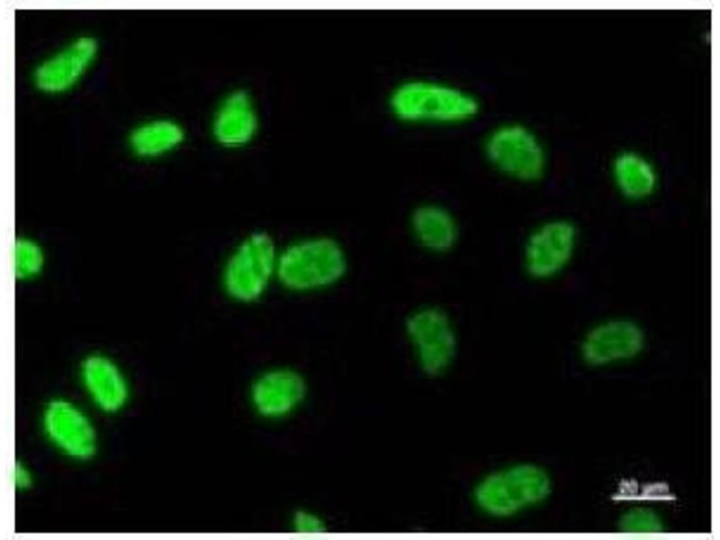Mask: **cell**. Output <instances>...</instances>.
<instances>
[{
	"mask_svg": "<svg viewBox=\"0 0 720 540\" xmlns=\"http://www.w3.org/2000/svg\"><path fill=\"white\" fill-rule=\"evenodd\" d=\"M40 426L50 445L75 461H87L96 453V428L88 414L66 398H55L44 407Z\"/></svg>",
	"mask_w": 720,
	"mask_h": 540,
	"instance_id": "cell-8",
	"label": "cell"
},
{
	"mask_svg": "<svg viewBox=\"0 0 720 540\" xmlns=\"http://www.w3.org/2000/svg\"><path fill=\"white\" fill-rule=\"evenodd\" d=\"M184 139V130L178 122L170 119H154L135 127L129 144L138 157L154 158L176 149Z\"/></svg>",
	"mask_w": 720,
	"mask_h": 540,
	"instance_id": "cell-16",
	"label": "cell"
},
{
	"mask_svg": "<svg viewBox=\"0 0 720 540\" xmlns=\"http://www.w3.org/2000/svg\"><path fill=\"white\" fill-rule=\"evenodd\" d=\"M610 176L616 192L626 200L641 202L658 189L660 176L652 161L634 150H624L613 158Z\"/></svg>",
	"mask_w": 720,
	"mask_h": 540,
	"instance_id": "cell-15",
	"label": "cell"
},
{
	"mask_svg": "<svg viewBox=\"0 0 720 540\" xmlns=\"http://www.w3.org/2000/svg\"><path fill=\"white\" fill-rule=\"evenodd\" d=\"M258 126V113L251 95L237 89L228 93L218 104L211 129L218 144L227 148H238L254 140Z\"/></svg>",
	"mask_w": 720,
	"mask_h": 540,
	"instance_id": "cell-13",
	"label": "cell"
},
{
	"mask_svg": "<svg viewBox=\"0 0 720 540\" xmlns=\"http://www.w3.org/2000/svg\"><path fill=\"white\" fill-rule=\"evenodd\" d=\"M279 250L280 246L266 231L254 230L243 236L220 267V283L226 297L240 305L263 299L276 284Z\"/></svg>",
	"mask_w": 720,
	"mask_h": 540,
	"instance_id": "cell-4",
	"label": "cell"
},
{
	"mask_svg": "<svg viewBox=\"0 0 720 540\" xmlns=\"http://www.w3.org/2000/svg\"><path fill=\"white\" fill-rule=\"evenodd\" d=\"M580 245V230L572 220L563 217L544 220L530 230L523 241L522 268L532 280H553L570 267Z\"/></svg>",
	"mask_w": 720,
	"mask_h": 540,
	"instance_id": "cell-7",
	"label": "cell"
},
{
	"mask_svg": "<svg viewBox=\"0 0 720 540\" xmlns=\"http://www.w3.org/2000/svg\"><path fill=\"white\" fill-rule=\"evenodd\" d=\"M11 478L14 489L21 491L28 490L33 482L31 470L26 464L20 461L15 462Z\"/></svg>",
	"mask_w": 720,
	"mask_h": 540,
	"instance_id": "cell-20",
	"label": "cell"
},
{
	"mask_svg": "<svg viewBox=\"0 0 720 540\" xmlns=\"http://www.w3.org/2000/svg\"><path fill=\"white\" fill-rule=\"evenodd\" d=\"M347 270L342 243L328 235H306L280 246L276 284L295 294L317 293L338 285Z\"/></svg>",
	"mask_w": 720,
	"mask_h": 540,
	"instance_id": "cell-2",
	"label": "cell"
},
{
	"mask_svg": "<svg viewBox=\"0 0 720 540\" xmlns=\"http://www.w3.org/2000/svg\"><path fill=\"white\" fill-rule=\"evenodd\" d=\"M482 150L491 169L514 182L536 183L547 171L544 141L522 122L508 121L490 127L483 137Z\"/></svg>",
	"mask_w": 720,
	"mask_h": 540,
	"instance_id": "cell-5",
	"label": "cell"
},
{
	"mask_svg": "<svg viewBox=\"0 0 720 540\" xmlns=\"http://www.w3.org/2000/svg\"><path fill=\"white\" fill-rule=\"evenodd\" d=\"M403 330L417 367L424 374H444L458 352V334L449 313L436 304L413 309L405 318Z\"/></svg>",
	"mask_w": 720,
	"mask_h": 540,
	"instance_id": "cell-6",
	"label": "cell"
},
{
	"mask_svg": "<svg viewBox=\"0 0 720 540\" xmlns=\"http://www.w3.org/2000/svg\"><path fill=\"white\" fill-rule=\"evenodd\" d=\"M14 274L17 280L29 281L44 268L46 256L41 245L27 236L17 237L12 249Z\"/></svg>",
	"mask_w": 720,
	"mask_h": 540,
	"instance_id": "cell-17",
	"label": "cell"
},
{
	"mask_svg": "<svg viewBox=\"0 0 720 540\" xmlns=\"http://www.w3.org/2000/svg\"><path fill=\"white\" fill-rule=\"evenodd\" d=\"M292 525L293 530L301 535L320 534L325 529L323 520L318 515L306 510L296 512Z\"/></svg>",
	"mask_w": 720,
	"mask_h": 540,
	"instance_id": "cell-19",
	"label": "cell"
},
{
	"mask_svg": "<svg viewBox=\"0 0 720 540\" xmlns=\"http://www.w3.org/2000/svg\"><path fill=\"white\" fill-rule=\"evenodd\" d=\"M79 380L89 400L104 413H117L129 400L128 379L107 355L92 353L85 356L79 365Z\"/></svg>",
	"mask_w": 720,
	"mask_h": 540,
	"instance_id": "cell-12",
	"label": "cell"
},
{
	"mask_svg": "<svg viewBox=\"0 0 720 540\" xmlns=\"http://www.w3.org/2000/svg\"><path fill=\"white\" fill-rule=\"evenodd\" d=\"M96 40L80 36L41 61L34 70L37 88L48 94H60L74 87L94 61Z\"/></svg>",
	"mask_w": 720,
	"mask_h": 540,
	"instance_id": "cell-11",
	"label": "cell"
},
{
	"mask_svg": "<svg viewBox=\"0 0 720 540\" xmlns=\"http://www.w3.org/2000/svg\"><path fill=\"white\" fill-rule=\"evenodd\" d=\"M409 230L424 251L433 255L450 252L457 244L460 227L454 214L445 205L424 202L410 213Z\"/></svg>",
	"mask_w": 720,
	"mask_h": 540,
	"instance_id": "cell-14",
	"label": "cell"
},
{
	"mask_svg": "<svg viewBox=\"0 0 720 540\" xmlns=\"http://www.w3.org/2000/svg\"><path fill=\"white\" fill-rule=\"evenodd\" d=\"M646 334L642 325L626 316L608 317L584 333L580 354L593 366H606L632 360L644 349Z\"/></svg>",
	"mask_w": 720,
	"mask_h": 540,
	"instance_id": "cell-9",
	"label": "cell"
},
{
	"mask_svg": "<svg viewBox=\"0 0 720 540\" xmlns=\"http://www.w3.org/2000/svg\"><path fill=\"white\" fill-rule=\"evenodd\" d=\"M551 488L550 477L540 466L513 464L482 475L472 487V500L480 514L506 519L542 503Z\"/></svg>",
	"mask_w": 720,
	"mask_h": 540,
	"instance_id": "cell-3",
	"label": "cell"
},
{
	"mask_svg": "<svg viewBox=\"0 0 720 540\" xmlns=\"http://www.w3.org/2000/svg\"><path fill=\"white\" fill-rule=\"evenodd\" d=\"M620 528L628 534H657L662 531L659 516L646 508H634L625 514L620 521Z\"/></svg>",
	"mask_w": 720,
	"mask_h": 540,
	"instance_id": "cell-18",
	"label": "cell"
},
{
	"mask_svg": "<svg viewBox=\"0 0 720 540\" xmlns=\"http://www.w3.org/2000/svg\"><path fill=\"white\" fill-rule=\"evenodd\" d=\"M306 394L303 377L289 367H272L260 373L252 382L248 400L260 417L274 420L294 412Z\"/></svg>",
	"mask_w": 720,
	"mask_h": 540,
	"instance_id": "cell-10",
	"label": "cell"
},
{
	"mask_svg": "<svg viewBox=\"0 0 720 540\" xmlns=\"http://www.w3.org/2000/svg\"><path fill=\"white\" fill-rule=\"evenodd\" d=\"M390 114L415 127H455L472 122L481 105L467 87L445 79L413 76L397 83L387 98Z\"/></svg>",
	"mask_w": 720,
	"mask_h": 540,
	"instance_id": "cell-1",
	"label": "cell"
}]
</instances>
